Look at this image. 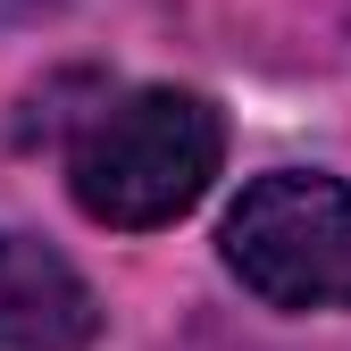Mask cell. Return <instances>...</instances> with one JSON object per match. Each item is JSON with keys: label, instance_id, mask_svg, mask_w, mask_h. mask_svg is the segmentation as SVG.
Listing matches in <instances>:
<instances>
[{"label": "cell", "instance_id": "6da1fadb", "mask_svg": "<svg viewBox=\"0 0 351 351\" xmlns=\"http://www.w3.org/2000/svg\"><path fill=\"white\" fill-rule=\"evenodd\" d=\"M217 159H226V125L201 93H176V84H143V93H109L93 117L75 125L67 143V193L93 226H167L184 217Z\"/></svg>", "mask_w": 351, "mask_h": 351}, {"label": "cell", "instance_id": "7a4b0ae2", "mask_svg": "<svg viewBox=\"0 0 351 351\" xmlns=\"http://www.w3.org/2000/svg\"><path fill=\"white\" fill-rule=\"evenodd\" d=\"M226 268L268 310H351V184L318 167H276L226 209Z\"/></svg>", "mask_w": 351, "mask_h": 351}, {"label": "cell", "instance_id": "3957f363", "mask_svg": "<svg viewBox=\"0 0 351 351\" xmlns=\"http://www.w3.org/2000/svg\"><path fill=\"white\" fill-rule=\"evenodd\" d=\"M101 343V301L51 243L0 234V351H84Z\"/></svg>", "mask_w": 351, "mask_h": 351}]
</instances>
